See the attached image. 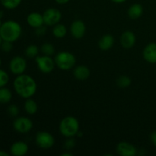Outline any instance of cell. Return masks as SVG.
I'll list each match as a JSON object with an SVG mask.
<instances>
[{
    "instance_id": "obj_24",
    "label": "cell",
    "mask_w": 156,
    "mask_h": 156,
    "mask_svg": "<svg viewBox=\"0 0 156 156\" xmlns=\"http://www.w3.org/2000/svg\"><path fill=\"white\" fill-rule=\"evenodd\" d=\"M22 0H0L2 5L6 9H15L21 5Z\"/></svg>"
},
{
    "instance_id": "obj_25",
    "label": "cell",
    "mask_w": 156,
    "mask_h": 156,
    "mask_svg": "<svg viewBox=\"0 0 156 156\" xmlns=\"http://www.w3.org/2000/svg\"><path fill=\"white\" fill-rule=\"evenodd\" d=\"M40 51L42 53L43 55H46V56H53L55 53V47L50 43H44L41 45Z\"/></svg>"
},
{
    "instance_id": "obj_27",
    "label": "cell",
    "mask_w": 156,
    "mask_h": 156,
    "mask_svg": "<svg viewBox=\"0 0 156 156\" xmlns=\"http://www.w3.org/2000/svg\"><path fill=\"white\" fill-rule=\"evenodd\" d=\"M7 112L11 117H16L19 114V108L16 105H11L8 107Z\"/></svg>"
},
{
    "instance_id": "obj_8",
    "label": "cell",
    "mask_w": 156,
    "mask_h": 156,
    "mask_svg": "<svg viewBox=\"0 0 156 156\" xmlns=\"http://www.w3.org/2000/svg\"><path fill=\"white\" fill-rule=\"evenodd\" d=\"M33 122L29 117H18L13 122V128L19 133H27L33 129Z\"/></svg>"
},
{
    "instance_id": "obj_3",
    "label": "cell",
    "mask_w": 156,
    "mask_h": 156,
    "mask_svg": "<svg viewBox=\"0 0 156 156\" xmlns=\"http://www.w3.org/2000/svg\"><path fill=\"white\" fill-rule=\"evenodd\" d=\"M59 129L60 133L66 138L77 136L79 131V122L77 118L73 116L63 117L59 123Z\"/></svg>"
},
{
    "instance_id": "obj_12",
    "label": "cell",
    "mask_w": 156,
    "mask_h": 156,
    "mask_svg": "<svg viewBox=\"0 0 156 156\" xmlns=\"http://www.w3.org/2000/svg\"><path fill=\"white\" fill-rule=\"evenodd\" d=\"M120 42L122 47L125 49H131L135 46L136 42V37L131 30H126L121 34Z\"/></svg>"
},
{
    "instance_id": "obj_28",
    "label": "cell",
    "mask_w": 156,
    "mask_h": 156,
    "mask_svg": "<svg viewBox=\"0 0 156 156\" xmlns=\"http://www.w3.org/2000/svg\"><path fill=\"white\" fill-rule=\"evenodd\" d=\"M13 43L10 42V41H3L2 43L1 46H0V48L5 53H9L13 49Z\"/></svg>"
},
{
    "instance_id": "obj_11",
    "label": "cell",
    "mask_w": 156,
    "mask_h": 156,
    "mask_svg": "<svg viewBox=\"0 0 156 156\" xmlns=\"http://www.w3.org/2000/svg\"><path fill=\"white\" fill-rule=\"evenodd\" d=\"M117 152L120 156H135L137 155V149L131 143L122 141L117 144Z\"/></svg>"
},
{
    "instance_id": "obj_33",
    "label": "cell",
    "mask_w": 156,
    "mask_h": 156,
    "mask_svg": "<svg viewBox=\"0 0 156 156\" xmlns=\"http://www.w3.org/2000/svg\"><path fill=\"white\" fill-rule=\"evenodd\" d=\"M113 2L117 3V4H120V3H123L126 1V0H111Z\"/></svg>"
},
{
    "instance_id": "obj_20",
    "label": "cell",
    "mask_w": 156,
    "mask_h": 156,
    "mask_svg": "<svg viewBox=\"0 0 156 156\" xmlns=\"http://www.w3.org/2000/svg\"><path fill=\"white\" fill-rule=\"evenodd\" d=\"M53 35L56 38H63L67 34V28L66 25L61 23H58L56 25L53 26V30H52Z\"/></svg>"
},
{
    "instance_id": "obj_26",
    "label": "cell",
    "mask_w": 156,
    "mask_h": 156,
    "mask_svg": "<svg viewBox=\"0 0 156 156\" xmlns=\"http://www.w3.org/2000/svg\"><path fill=\"white\" fill-rule=\"evenodd\" d=\"M9 82V74L5 70L0 69V88L5 87Z\"/></svg>"
},
{
    "instance_id": "obj_4",
    "label": "cell",
    "mask_w": 156,
    "mask_h": 156,
    "mask_svg": "<svg viewBox=\"0 0 156 156\" xmlns=\"http://www.w3.org/2000/svg\"><path fill=\"white\" fill-rule=\"evenodd\" d=\"M54 61L56 66L63 71L71 69L76 63V56L68 51L59 52L55 56Z\"/></svg>"
},
{
    "instance_id": "obj_32",
    "label": "cell",
    "mask_w": 156,
    "mask_h": 156,
    "mask_svg": "<svg viewBox=\"0 0 156 156\" xmlns=\"http://www.w3.org/2000/svg\"><path fill=\"white\" fill-rule=\"evenodd\" d=\"M55 1H56V3L59 5H65L68 3L70 0H55Z\"/></svg>"
},
{
    "instance_id": "obj_39",
    "label": "cell",
    "mask_w": 156,
    "mask_h": 156,
    "mask_svg": "<svg viewBox=\"0 0 156 156\" xmlns=\"http://www.w3.org/2000/svg\"><path fill=\"white\" fill-rule=\"evenodd\" d=\"M1 65H2V59L1 58H0V66H1Z\"/></svg>"
},
{
    "instance_id": "obj_18",
    "label": "cell",
    "mask_w": 156,
    "mask_h": 156,
    "mask_svg": "<svg viewBox=\"0 0 156 156\" xmlns=\"http://www.w3.org/2000/svg\"><path fill=\"white\" fill-rule=\"evenodd\" d=\"M128 16L133 20L138 19L143 15V7L140 3H134L131 5L127 10Z\"/></svg>"
},
{
    "instance_id": "obj_13",
    "label": "cell",
    "mask_w": 156,
    "mask_h": 156,
    "mask_svg": "<svg viewBox=\"0 0 156 156\" xmlns=\"http://www.w3.org/2000/svg\"><path fill=\"white\" fill-rule=\"evenodd\" d=\"M143 59L149 63H156V43H149L143 51Z\"/></svg>"
},
{
    "instance_id": "obj_6",
    "label": "cell",
    "mask_w": 156,
    "mask_h": 156,
    "mask_svg": "<svg viewBox=\"0 0 156 156\" xmlns=\"http://www.w3.org/2000/svg\"><path fill=\"white\" fill-rule=\"evenodd\" d=\"M37 68L40 71L44 74H49L52 73L55 68V61L51 56L42 55V56H37L35 58Z\"/></svg>"
},
{
    "instance_id": "obj_9",
    "label": "cell",
    "mask_w": 156,
    "mask_h": 156,
    "mask_svg": "<svg viewBox=\"0 0 156 156\" xmlns=\"http://www.w3.org/2000/svg\"><path fill=\"white\" fill-rule=\"evenodd\" d=\"M27 69V61L21 56H14L9 62V69L14 75L24 74Z\"/></svg>"
},
{
    "instance_id": "obj_16",
    "label": "cell",
    "mask_w": 156,
    "mask_h": 156,
    "mask_svg": "<svg viewBox=\"0 0 156 156\" xmlns=\"http://www.w3.org/2000/svg\"><path fill=\"white\" fill-rule=\"evenodd\" d=\"M73 75L76 79L80 81H84L88 79L91 75V71L89 68L85 65L77 66L73 70Z\"/></svg>"
},
{
    "instance_id": "obj_38",
    "label": "cell",
    "mask_w": 156,
    "mask_h": 156,
    "mask_svg": "<svg viewBox=\"0 0 156 156\" xmlns=\"http://www.w3.org/2000/svg\"><path fill=\"white\" fill-rule=\"evenodd\" d=\"M2 21H1V18H0V27H1V25H2Z\"/></svg>"
},
{
    "instance_id": "obj_36",
    "label": "cell",
    "mask_w": 156,
    "mask_h": 156,
    "mask_svg": "<svg viewBox=\"0 0 156 156\" xmlns=\"http://www.w3.org/2000/svg\"><path fill=\"white\" fill-rule=\"evenodd\" d=\"M2 41H3L2 38V37L0 36V46H1V44H2Z\"/></svg>"
},
{
    "instance_id": "obj_37",
    "label": "cell",
    "mask_w": 156,
    "mask_h": 156,
    "mask_svg": "<svg viewBox=\"0 0 156 156\" xmlns=\"http://www.w3.org/2000/svg\"><path fill=\"white\" fill-rule=\"evenodd\" d=\"M3 14H4L3 13V12H0V18H2V17L3 16Z\"/></svg>"
},
{
    "instance_id": "obj_17",
    "label": "cell",
    "mask_w": 156,
    "mask_h": 156,
    "mask_svg": "<svg viewBox=\"0 0 156 156\" xmlns=\"http://www.w3.org/2000/svg\"><path fill=\"white\" fill-rule=\"evenodd\" d=\"M114 37L111 34H105L100 38L98 47L103 51L111 50L114 44Z\"/></svg>"
},
{
    "instance_id": "obj_14",
    "label": "cell",
    "mask_w": 156,
    "mask_h": 156,
    "mask_svg": "<svg viewBox=\"0 0 156 156\" xmlns=\"http://www.w3.org/2000/svg\"><path fill=\"white\" fill-rule=\"evenodd\" d=\"M28 145L23 141L15 142L10 148V152L14 156H24L28 152Z\"/></svg>"
},
{
    "instance_id": "obj_23",
    "label": "cell",
    "mask_w": 156,
    "mask_h": 156,
    "mask_svg": "<svg viewBox=\"0 0 156 156\" xmlns=\"http://www.w3.org/2000/svg\"><path fill=\"white\" fill-rule=\"evenodd\" d=\"M116 84L119 88H126L130 86V85L132 84V79L129 76L122 75L117 78V80H116Z\"/></svg>"
},
{
    "instance_id": "obj_1",
    "label": "cell",
    "mask_w": 156,
    "mask_h": 156,
    "mask_svg": "<svg viewBox=\"0 0 156 156\" xmlns=\"http://www.w3.org/2000/svg\"><path fill=\"white\" fill-rule=\"evenodd\" d=\"M13 87L15 92L24 99L33 97L37 89L35 79L32 76L24 73L17 76L13 82Z\"/></svg>"
},
{
    "instance_id": "obj_34",
    "label": "cell",
    "mask_w": 156,
    "mask_h": 156,
    "mask_svg": "<svg viewBox=\"0 0 156 156\" xmlns=\"http://www.w3.org/2000/svg\"><path fill=\"white\" fill-rule=\"evenodd\" d=\"M0 156H9V154L5 151L0 150Z\"/></svg>"
},
{
    "instance_id": "obj_10",
    "label": "cell",
    "mask_w": 156,
    "mask_h": 156,
    "mask_svg": "<svg viewBox=\"0 0 156 156\" xmlns=\"http://www.w3.org/2000/svg\"><path fill=\"white\" fill-rule=\"evenodd\" d=\"M86 32V25L82 20H76L70 26V33L75 39H81Z\"/></svg>"
},
{
    "instance_id": "obj_22",
    "label": "cell",
    "mask_w": 156,
    "mask_h": 156,
    "mask_svg": "<svg viewBox=\"0 0 156 156\" xmlns=\"http://www.w3.org/2000/svg\"><path fill=\"white\" fill-rule=\"evenodd\" d=\"M39 52L40 49L38 48L37 46L34 44H30L26 47L24 53H25V56L29 59H35L39 54Z\"/></svg>"
},
{
    "instance_id": "obj_15",
    "label": "cell",
    "mask_w": 156,
    "mask_h": 156,
    "mask_svg": "<svg viewBox=\"0 0 156 156\" xmlns=\"http://www.w3.org/2000/svg\"><path fill=\"white\" fill-rule=\"evenodd\" d=\"M27 23L30 27L34 29L44 25V21L43 15L38 12H31L27 16Z\"/></svg>"
},
{
    "instance_id": "obj_7",
    "label": "cell",
    "mask_w": 156,
    "mask_h": 156,
    "mask_svg": "<svg viewBox=\"0 0 156 156\" xmlns=\"http://www.w3.org/2000/svg\"><path fill=\"white\" fill-rule=\"evenodd\" d=\"M44 24L47 26H54L60 22L62 19V13L56 8H50L46 9L43 14Z\"/></svg>"
},
{
    "instance_id": "obj_30",
    "label": "cell",
    "mask_w": 156,
    "mask_h": 156,
    "mask_svg": "<svg viewBox=\"0 0 156 156\" xmlns=\"http://www.w3.org/2000/svg\"><path fill=\"white\" fill-rule=\"evenodd\" d=\"M46 30H46V27L44 24V25L37 27V28H35V33H36L37 35H38V36H43V35L45 34Z\"/></svg>"
},
{
    "instance_id": "obj_35",
    "label": "cell",
    "mask_w": 156,
    "mask_h": 156,
    "mask_svg": "<svg viewBox=\"0 0 156 156\" xmlns=\"http://www.w3.org/2000/svg\"><path fill=\"white\" fill-rule=\"evenodd\" d=\"M73 154L72 152H66L64 153L61 154V156H73Z\"/></svg>"
},
{
    "instance_id": "obj_29",
    "label": "cell",
    "mask_w": 156,
    "mask_h": 156,
    "mask_svg": "<svg viewBox=\"0 0 156 156\" xmlns=\"http://www.w3.org/2000/svg\"><path fill=\"white\" fill-rule=\"evenodd\" d=\"M76 146V140L73 139V137L67 138L66 140L64 143V149L67 151H70Z\"/></svg>"
},
{
    "instance_id": "obj_31",
    "label": "cell",
    "mask_w": 156,
    "mask_h": 156,
    "mask_svg": "<svg viewBox=\"0 0 156 156\" xmlns=\"http://www.w3.org/2000/svg\"><path fill=\"white\" fill-rule=\"evenodd\" d=\"M150 140L152 143V144L156 147V131H153L150 134Z\"/></svg>"
},
{
    "instance_id": "obj_5",
    "label": "cell",
    "mask_w": 156,
    "mask_h": 156,
    "mask_svg": "<svg viewBox=\"0 0 156 156\" xmlns=\"http://www.w3.org/2000/svg\"><path fill=\"white\" fill-rule=\"evenodd\" d=\"M35 142L38 147L43 149H49L55 144V139L47 131H39L35 136Z\"/></svg>"
},
{
    "instance_id": "obj_2",
    "label": "cell",
    "mask_w": 156,
    "mask_h": 156,
    "mask_svg": "<svg viewBox=\"0 0 156 156\" xmlns=\"http://www.w3.org/2000/svg\"><path fill=\"white\" fill-rule=\"evenodd\" d=\"M22 34V27L16 21L9 20L2 24L0 27V36L3 41L15 42L18 41Z\"/></svg>"
},
{
    "instance_id": "obj_21",
    "label": "cell",
    "mask_w": 156,
    "mask_h": 156,
    "mask_svg": "<svg viewBox=\"0 0 156 156\" xmlns=\"http://www.w3.org/2000/svg\"><path fill=\"white\" fill-rule=\"evenodd\" d=\"M12 98V93L8 88L5 86L0 88V104L5 105L9 104Z\"/></svg>"
},
{
    "instance_id": "obj_19",
    "label": "cell",
    "mask_w": 156,
    "mask_h": 156,
    "mask_svg": "<svg viewBox=\"0 0 156 156\" xmlns=\"http://www.w3.org/2000/svg\"><path fill=\"white\" fill-rule=\"evenodd\" d=\"M24 108L25 112L29 115H34L38 111V105L37 102L31 98L26 99L24 105Z\"/></svg>"
}]
</instances>
